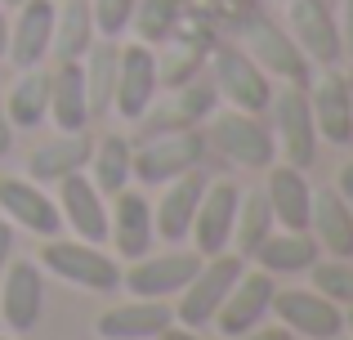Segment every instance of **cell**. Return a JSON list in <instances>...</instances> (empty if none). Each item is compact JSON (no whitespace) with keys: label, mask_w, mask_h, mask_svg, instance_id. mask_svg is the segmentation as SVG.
Returning <instances> with one entry per match:
<instances>
[{"label":"cell","mask_w":353,"mask_h":340,"mask_svg":"<svg viewBox=\"0 0 353 340\" xmlns=\"http://www.w3.org/2000/svg\"><path fill=\"white\" fill-rule=\"evenodd\" d=\"M45 309V269L36 260H9L0 273V323L9 336H27Z\"/></svg>","instance_id":"5bb4252c"},{"label":"cell","mask_w":353,"mask_h":340,"mask_svg":"<svg viewBox=\"0 0 353 340\" xmlns=\"http://www.w3.org/2000/svg\"><path fill=\"white\" fill-rule=\"evenodd\" d=\"M157 340H206V336H201L197 327H183V323H170V327H165V332L157 336Z\"/></svg>","instance_id":"60d3db41"},{"label":"cell","mask_w":353,"mask_h":340,"mask_svg":"<svg viewBox=\"0 0 353 340\" xmlns=\"http://www.w3.org/2000/svg\"><path fill=\"white\" fill-rule=\"evenodd\" d=\"M318 255L322 251H318V242L309 237V228H273L246 264L273 273V278H295V273H309V264L318 260Z\"/></svg>","instance_id":"cb8c5ba5"},{"label":"cell","mask_w":353,"mask_h":340,"mask_svg":"<svg viewBox=\"0 0 353 340\" xmlns=\"http://www.w3.org/2000/svg\"><path fill=\"white\" fill-rule=\"evenodd\" d=\"M54 201H59V215H63V228L72 237H85V242H108V197L94 188L85 170L77 174H63L54 183Z\"/></svg>","instance_id":"e0dca14e"},{"label":"cell","mask_w":353,"mask_h":340,"mask_svg":"<svg viewBox=\"0 0 353 340\" xmlns=\"http://www.w3.org/2000/svg\"><path fill=\"white\" fill-rule=\"evenodd\" d=\"M90 148H94V139H90V130H54V139H45V143H36L32 148V157H27V179H36V183H59L63 174H77V170H85V161H90Z\"/></svg>","instance_id":"603a6c76"},{"label":"cell","mask_w":353,"mask_h":340,"mask_svg":"<svg viewBox=\"0 0 353 340\" xmlns=\"http://www.w3.org/2000/svg\"><path fill=\"white\" fill-rule=\"evenodd\" d=\"M336 27H340V59L353 63V0H340L336 9Z\"/></svg>","instance_id":"8d00e7d4"},{"label":"cell","mask_w":353,"mask_h":340,"mask_svg":"<svg viewBox=\"0 0 353 340\" xmlns=\"http://www.w3.org/2000/svg\"><path fill=\"white\" fill-rule=\"evenodd\" d=\"M331 188H336L340 197H345V206L353 210V161H345V166L336 170V183H331Z\"/></svg>","instance_id":"f35d334b"},{"label":"cell","mask_w":353,"mask_h":340,"mask_svg":"<svg viewBox=\"0 0 353 340\" xmlns=\"http://www.w3.org/2000/svg\"><path fill=\"white\" fill-rule=\"evenodd\" d=\"M206 77L215 86L219 103L237 108V112H264L273 99V81L255 68V59L241 45H215L206 59Z\"/></svg>","instance_id":"52a82bcc"},{"label":"cell","mask_w":353,"mask_h":340,"mask_svg":"<svg viewBox=\"0 0 353 340\" xmlns=\"http://www.w3.org/2000/svg\"><path fill=\"white\" fill-rule=\"evenodd\" d=\"M0 5H5V9H14V5H23V0H0Z\"/></svg>","instance_id":"f6af8a7d"},{"label":"cell","mask_w":353,"mask_h":340,"mask_svg":"<svg viewBox=\"0 0 353 340\" xmlns=\"http://www.w3.org/2000/svg\"><path fill=\"white\" fill-rule=\"evenodd\" d=\"M5 45H9V9L0 5V59H5Z\"/></svg>","instance_id":"7bdbcfd3"},{"label":"cell","mask_w":353,"mask_h":340,"mask_svg":"<svg viewBox=\"0 0 353 340\" xmlns=\"http://www.w3.org/2000/svg\"><path fill=\"white\" fill-rule=\"evenodd\" d=\"M241 269H246V260H241V255H233V251L201 255L197 273H192V278L183 282V291L170 300L174 323L206 332V327L215 323V314H219V305H224V296L233 291V282H237Z\"/></svg>","instance_id":"5b68a950"},{"label":"cell","mask_w":353,"mask_h":340,"mask_svg":"<svg viewBox=\"0 0 353 340\" xmlns=\"http://www.w3.org/2000/svg\"><path fill=\"white\" fill-rule=\"evenodd\" d=\"M170 323H174L170 300L130 296V300H121V305L103 309V314L94 318V336L99 340H157Z\"/></svg>","instance_id":"44dd1931"},{"label":"cell","mask_w":353,"mask_h":340,"mask_svg":"<svg viewBox=\"0 0 353 340\" xmlns=\"http://www.w3.org/2000/svg\"><path fill=\"white\" fill-rule=\"evenodd\" d=\"M282 27L313 68L340 63V27L327 0H282Z\"/></svg>","instance_id":"9c48e42d"},{"label":"cell","mask_w":353,"mask_h":340,"mask_svg":"<svg viewBox=\"0 0 353 340\" xmlns=\"http://www.w3.org/2000/svg\"><path fill=\"white\" fill-rule=\"evenodd\" d=\"M273 291H277V278L273 273H264V269H241L237 273V282H233V291L224 296V305H219V314H215V332L219 336H241V332H250V327H259L268 318V309H273Z\"/></svg>","instance_id":"ac0fdd59"},{"label":"cell","mask_w":353,"mask_h":340,"mask_svg":"<svg viewBox=\"0 0 353 340\" xmlns=\"http://www.w3.org/2000/svg\"><path fill=\"white\" fill-rule=\"evenodd\" d=\"M233 340H295V336L286 332L282 323H259V327H250V332H241Z\"/></svg>","instance_id":"74e56055"},{"label":"cell","mask_w":353,"mask_h":340,"mask_svg":"<svg viewBox=\"0 0 353 340\" xmlns=\"http://www.w3.org/2000/svg\"><path fill=\"white\" fill-rule=\"evenodd\" d=\"M264 117H268V130H273L277 157L309 170L313 161H318V148H322L318 130H313V112H309V90H304V86L273 90Z\"/></svg>","instance_id":"8992f818"},{"label":"cell","mask_w":353,"mask_h":340,"mask_svg":"<svg viewBox=\"0 0 353 340\" xmlns=\"http://www.w3.org/2000/svg\"><path fill=\"white\" fill-rule=\"evenodd\" d=\"M206 148H215L228 166L241 170H268L277 161V143L273 130H268L264 112H237V108H224L206 121Z\"/></svg>","instance_id":"3957f363"},{"label":"cell","mask_w":353,"mask_h":340,"mask_svg":"<svg viewBox=\"0 0 353 340\" xmlns=\"http://www.w3.org/2000/svg\"><path fill=\"white\" fill-rule=\"evenodd\" d=\"M170 50L165 54H157V81H161V90H174V86H183V81H192L201 68H206V54H201V45L197 41H165Z\"/></svg>","instance_id":"e575fe53"},{"label":"cell","mask_w":353,"mask_h":340,"mask_svg":"<svg viewBox=\"0 0 353 340\" xmlns=\"http://www.w3.org/2000/svg\"><path fill=\"white\" fill-rule=\"evenodd\" d=\"M5 117L14 130H36L50 117V72L45 68H23L14 81H9L5 94Z\"/></svg>","instance_id":"484cf974"},{"label":"cell","mask_w":353,"mask_h":340,"mask_svg":"<svg viewBox=\"0 0 353 340\" xmlns=\"http://www.w3.org/2000/svg\"><path fill=\"white\" fill-rule=\"evenodd\" d=\"M206 166L179 174V179L161 183V197L152 201V233L157 242L174 246V242H188V228H192V215H197V201L206 192Z\"/></svg>","instance_id":"ffe728a7"},{"label":"cell","mask_w":353,"mask_h":340,"mask_svg":"<svg viewBox=\"0 0 353 340\" xmlns=\"http://www.w3.org/2000/svg\"><path fill=\"white\" fill-rule=\"evenodd\" d=\"M41 264L45 273H54L59 282H68V287L77 291H94V296H108V291L121 287V260L108 246L99 242H85V237H45L41 242Z\"/></svg>","instance_id":"6da1fadb"},{"label":"cell","mask_w":353,"mask_h":340,"mask_svg":"<svg viewBox=\"0 0 353 340\" xmlns=\"http://www.w3.org/2000/svg\"><path fill=\"white\" fill-rule=\"evenodd\" d=\"M14 126H9V117H5V99H0V157H5L9 148H14Z\"/></svg>","instance_id":"b9f144b4"},{"label":"cell","mask_w":353,"mask_h":340,"mask_svg":"<svg viewBox=\"0 0 353 340\" xmlns=\"http://www.w3.org/2000/svg\"><path fill=\"white\" fill-rule=\"evenodd\" d=\"M0 219H9L14 228L32 237H54L63 233V215H59V201L45 183L27 179V174H0Z\"/></svg>","instance_id":"7c38bea8"},{"label":"cell","mask_w":353,"mask_h":340,"mask_svg":"<svg viewBox=\"0 0 353 340\" xmlns=\"http://www.w3.org/2000/svg\"><path fill=\"white\" fill-rule=\"evenodd\" d=\"M161 94L157 81V50L143 41L117 45V90H112V112L121 121H139L152 108V99Z\"/></svg>","instance_id":"8fae6325"},{"label":"cell","mask_w":353,"mask_h":340,"mask_svg":"<svg viewBox=\"0 0 353 340\" xmlns=\"http://www.w3.org/2000/svg\"><path fill=\"white\" fill-rule=\"evenodd\" d=\"M0 340H14V336H0Z\"/></svg>","instance_id":"bcb514c9"},{"label":"cell","mask_w":353,"mask_h":340,"mask_svg":"<svg viewBox=\"0 0 353 340\" xmlns=\"http://www.w3.org/2000/svg\"><path fill=\"white\" fill-rule=\"evenodd\" d=\"M309 278H313L309 287L322 291L331 305H340V309L353 305V255H318L309 264Z\"/></svg>","instance_id":"836d02e7"},{"label":"cell","mask_w":353,"mask_h":340,"mask_svg":"<svg viewBox=\"0 0 353 340\" xmlns=\"http://www.w3.org/2000/svg\"><path fill=\"white\" fill-rule=\"evenodd\" d=\"M90 18H94L99 41H121L130 32V14H134V0H85Z\"/></svg>","instance_id":"d590c367"},{"label":"cell","mask_w":353,"mask_h":340,"mask_svg":"<svg viewBox=\"0 0 353 340\" xmlns=\"http://www.w3.org/2000/svg\"><path fill=\"white\" fill-rule=\"evenodd\" d=\"M81 81H85L90 121L112 117V90H117V41H94L81 59Z\"/></svg>","instance_id":"f1b7e54d"},{"label":"cell","mask_w":353,"mask_h":340,"mask_svg":"<svg viewBox=\"0 0 353 340\" xmlns=\"http://www.w3.org/2000/svg\"><path fill=\"white\" fill-rule=\"evenodd\" d=\"M165 94H170V108H174V117H179L183 126H206L210 117H215V108H219V94H215V86H210L206 68H201L192 81L165 90Z\"/></svg>","instance_id":"d6a6232c"},{"label":"cell","mask_w":353,"mask_h":340,"mask_svg":"<svg viewBox=\"0 0 353 340\" xmlns=\"http://www.w3.org/2000/svg\"><path fill=\"white\" fill-rule=\"evenodd\" d=\"M183 23V0H134V14H130V32L143 45H165Z\"/></svg>","instance_id":"1f68e13d"},{"label":"cell","mask_w":353,"mask_h":340,"mask_svg":"<svg viewBox=\"0 0 353 340\" xmlns=\"http://www.w3.org/2000/svg\"><path fill=\"white\" fill-rule=\"evenodd\" d=\"M309 237L318 242L322 255H353V210L336 188H313Z\"/></svg>","instance_id":"d4e9b609"},{"label":"cell","mask_w":353,"mask_h":340,"mask_svg":"<svg viewBox=\"0 0 353 340\" xmlns=\"http://www.w3.org/2000/svg\"><path fill=\"white\" fill-rule=\"evenodd\" d=\"M340 340H349V336H340Z\"/></svg>","instance_id":"7dc6e473"},{"label":"cell","mask_w":353,"mask_h":340,"mask_svg":"<svg viewBox=\"0 0 353 340\" xmlns=\"http://www.w3.org/2000/svg\"><path fill=\"white\" fill-rule=\"evenodd\" d=\"M94 41H99V32H94V18H90L85 0H54V45H50V59L81 63Z\"/></svg>","instance_id":"83f0119b"},{"label":"cell","mask_w":353,"mask_h":340,"mask_svg":"<svg viewBox=\"0 0 353 340\" xmlns=\"http://www.w3.org/2000/svg\"><path fill=\"white\" fill-rule=\"evenodd\" d=\"M54 45V0H23V5L9 9V45L5 59L23 68H41L50 59Z\"/></svg>","instance_id":"d6986e66"},{"label":"cell","mask_w":353,"mask_h":340,"mask_svg":"<svg viewBox=\"0 0 353 340\" xmlns=\"http://www.w3.org/2000/svg\"><path fill=\"white\" fill-rule=\"evenodd\" d=\"M309 112L313 130L331 148H349L353 143V86L349 77H340L336 68H322L318 77H309Z\"/></svg>","instance_id":"4fadbf2b"},{"label":"cell","mask_w":353,"mask_h":340,"mask_svg":"<svg viewBox=\"0 0 353 340\" xmlns=\"http://www.w3.org/2000/svg\"><path fill=\"white\" fill-rule=\"evenodd\" d=\"M264 197L268 210H273L277 228H309V206H313V183L304 166H291V161H273L264 170Z\"/></svg>","instance_id":"7402d4cb"},{"label":"cell","mask_w":353,"mask_h":340,"mask_svg":"<svg viewBox=\"0 0 353 340\" xmlns=\"http://www.w3.org/2000/svg\"><path fill=\"white\" fill-rule=\"evenodd\" d=\"M54 130H90V103H85V81L81 63H59L50 72V117Z\"/></svg>","instance_id":"4316f807"},{"label":"cell","mask_w":353,"mask_h":340,"mask_svg":"<svg viewBox=\"0 0 353 340\" xmlns=\"http://www.w3.org/2000/svg\"><path fill=\"white\" fill-rule=\"evenodd\" d=\"M237 201H241V188L233 179H206V192H201L197 215H192V228H188V242L197 255H219L233 246Z\"/></svg>","instance_id":"9a60e30c"},{"label":"cell","mask_w":353,"mask_h":340,"mask_svg":"<svg viewBox=\"0 0 353 340\" xmlns=\"http://www.w3.org/2000/svg\"><path fill=\"white\" fill-rule=\"evenodd\" d=\"M14 233H18V228L9 224V219H0V273H5L9 260H14Z\"/></svg>","instance_id":"ab89813d"},{"label":"cell","mask_w":353,"mask_h":340,"mask_svg":"<svg viewBox=\"0 0 353 340\" xmlns=\"http://www.w3.org/2000/svg\"><path fill=\"white\" fill-rule=\"evenodd\" d=\"M268 314H273L295 340H340L345 336V309L331 305V300L313 287H277Z\"/></svg>","instance_id":"ba28073f"},{"label":"cell","mask_w":353,"mask_h":340,"mask_svg":"<svg viewBox=\"0 0 353 340\" xmlns=\"http://www.w3.org/2000/svg\"><path fill=\"white\" fill-rule=\"evenodd\" d=\"M201 161H206V130L201 126H183V130H170V134L139 139L134 152H130V174L143 188H161V183L197 170Z\"/></svg>","instance_id":"277c9868"},{"label":"cell","mask_w":353,"mask_h":340,"mask_svg":"<svg viewBox=\"0 0 353 340\" xmlns=\"http://www.w3.org/2000/svg\"><path fill=\"white\" fill-rule=\"evenodd\" d=\"M130 152H134V143H130L125 134H99L94 139L85 174L94 179V188L103 192V197H112L125 183H134V174H130Z\"/></svg>","instance_id":"f546056e"},{"label":"cell","mask_w":353,"mask_h":340,"mask_svg":"<svg viewBox=\"0 0 353 340\" xmlns=\"http://www.w3.org/2000/svg\"><path fill=\"white\" fill-rule=\"evenodd\" d=\"M108 242H112V255L121 264L125 260H139L143 251H152L157 233H152V201L125 183L121 192L108 197Z\"/></svg>","instance_id":"2e32d148"},{"label":"cell","mask_w":353,"mask_h":340,"mask_svg":"<svg viewBox=\"0 0 353 340\" xmlns=\"http://www.w3.org/2000/svg\"><path fill=\"white\" fill-rule=\"evenodd\" d=\"M345 332H349V340H353V305L345 309Z\"/></svg>","instance_id":"ee69618b"},{"label":"cell","mask_w":353,"mask_h":340,"mask_svg":"<svg viewBox=\"0 0 353 340\" xmlns=\"http://www.w3.org/2000/svg\"><path fill=\"white\" fill-rule=\"evenodd\" d=\"M237 45L255 59V68L268 81H277V86H309L313 63L300 54V45L286 36V27L277 18L259 14V9L241 14L237 18Z\"/></svg>","instance_id":"7a4b0ae2"},{"label":"cell","mask_w":353,"mask_h":340,"mask_svg":"<svg viewBox=\"0 0 353 340\" xmlns=\"http://www.w3.org/2000/svg\"><path fill=\"white\" fill-rule=\"evenodd\" d=\"M273 228L277 224H273V210H268L264 188H241L237 219H233V246H228V251L241 255V260H250V255L259 251V242H264Z\"/></svg>","instance_id":"4dcf8cb0"},{"label":"cell","mask_w":353,"mask_h":340,"mask_svg":"<svg viewBox=\"0 0 353 340\" xmlns=\"http://www.w3.org/2000/svg\"><path fill=\"white\" fill-rule=\"evenodd\" d=\"M201 255L197 251H143L139 260H125V269H121V287L130 291V296H143V300H174L183 291V282L197 273Z\"/></svg>","instance_id":"30bf717a"}]
</instances>
